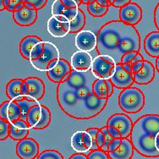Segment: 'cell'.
Listing matches in <instances>:
<instances>
[{"label": "cell", "instance_id": "cell-1", "mask_svg": "<svg viewBox=\"0 0 159 159\" xmlns=\"http://www.w3.org/2000/svg\"><path fill=\"white\" fill-rule=\"evenodd\" d=\"M141 37L135 26L121 20H111L103 25L97 34V51L99 55L110 57L116 64L126 52H139Z\"/></svg>", "mask_w": 159, "mask_h": 159}, {"label": "cell", "instance_id": "cell-2", "mask_svg": "<svg viewBox=\"0 0 159 159\" xmlns=\"http://www.w3.org/2000/svg\"><path fill=\"white\" fill-rule=\"evenodd\" d=\"M93 84L70 87L64 82L57 87V100L67 115L76 119H89L98 115L107 105V99L98 98L93 93Z\"/></svg>", "mask_w": 159, "mask_h": 159}, {"label": "cell", "instance_id": "cell-3", "mask_svg": "<svg viewBox=\"0 0 159 159\" xmlns=\"http://www.w3.org/2000/svg\"><path fill=\"white\" fill-rule=\"evenodd\" d=\"M159 133V115L146 114L133 125L130 141L138 153L147 157H157L155 140Z\"/></svg>", "mask_w": 159, "mask_h": 159}, {"label": "cell", "instance_id": "cell-4", "mask_svg": "<svg viewBox=\"0 0 159 159\" xmlns=\"http://www.w3.org/2000/svg\"><path fill=\"white\" fill-rule=\"evenodd\" d=\"M119 105L125 113H136L145 106V96L140 89L135 87L124 89L119 96Z\"/></svg>", "mask_w": 159, "mask_h": 159}, {"label": "cell", "instance_id": "cell-5", "mask_svg": "<svg viewBox=\"0 0 159 159\" xmlns=\"http://www.w3.org/2000/svg\"><path fill=\"white\" fill-rule=\"evenodd\" d=\"M45 48L43 56L35 61H31L36 70L43 72H48L55 67L59 60V50L52 43L44 42Z\"/></svg>", "mask_w": 159, "mask_h": 159}, {"label": "cell", "instance_id": "cell-6", "mask_svg": "<svg viewBox=\"0 0 159 159\" xmlns=\"http://www.w3.org/2000/svg\"><path fill=\"white\" fill-rule=\"evenodd\" d=\"M25 121L31 128L43 129L50 125L51 112L46 106L37 104L29 110Z\"/></svg>", "mask_w": 159, "mask_h": 159}, {"label": "cell", "instance_id": "cell-7", "mask_svg": "<svg viewBox=\"0 0 159 159\" xmlns=\"http://www.w3.org/2000/svg\"><path fill=\"white\" fill-rule=\"evenodd\" d=\"M116 63L113 58L105 55H98L93 59L91 70L98 79L110 80L115 72Z\"/></svg>", "mask_w": 159, "mask_h": 159}, {"label": "cell", "instance_id": "cell-8", "mask_svg": "<svg viewBox=\"0 0 159 159\" xmlns=\"http://www.w3.org/2000/svg\"><path fill=\"white\" fill-rule=\"evenodd\" d=\"M107 127H112L118 129L121 135V138H128L131 134L133 122L129 117L124 113L113 114L107 120Z\"/></svg>", "mask_w": 159, "mask_h": 159}, {"label": "cell", "instance_id": "cell-9", "mask_svg": "<svg viewBox=\"0 0 159 159\" xmlns=\"http://www.w3.org/2000/svg\"><path fill=\"white\" fill-rule=\"evenodd\" d=\"M47 28L48 33L53 37H64L70 33V24L64 16H52L48 20Z\"/></svg>", "mask_w": 159, "mask_h": 159}, {"label": "cell", "instance_id": "cell-10", "mask_svg": "<svg viewBox=\"0 0 159 159\" xmlns=\"http://www.w3.org/2000/svg\"><path fill=\"white\" fill-rule=\"evenodd\" d=\"M142 9L135 3H129L126 4L119 10V20L130 25H135L142 19Z\"/></svg>", "mask_w": 159, "mask_h": 159}, {"label": "cell", "instance_id": "cell-11", "mask_svg": "<svg viewBox=\"0 0 159 159\" xmlns=\"http://www.w3.org/2000/svg\"><path fill=\"white\" fill-rule=\"evenodd\" d=\"M16 154L20 159H35L39 155V145L32 138H25L16 145Z\"/></svg>", "mask_w": 159, "mask_h": 159}, {"label": "cell", "instance_id": "cell-12", "mask_svg": "<svg viewBox=\"0 0 159 159\" xmlns=\"http://www.w3.org/2000/svg\"><path fill=\"white\" fill-rule=\"evenodd\" d=\"M110 80L111 82L113 83V86H116L117 88L121 89L129 88L135 82L133 74L125 70L121 64H116L115 72Z\"/></svg>", "mask_w": 159, "mask_h": 159}, {"label": "cell", "instance_id": "cell-13", "mask_svg": "<svg viewBox=\"0 0 159 159\" xmlns=\"http://www.w3.org/2000/svg\"><path fill=\"white\" fill-rule=\"evenodd\" d=\"M92 137L86 130L75 132L71 137V147L78 153H85L92 150Z\"/></svg>", "mask_w": 159, "mask_h": 159}, {"label": "cell", "instance_id": "cell-14", "mask_svg": "<svg viewBox=\"0 0 159 159\" xmlns=\"http://www.w3.org/2000/svg\"><path fill=\"white\" fill-rule=\"evenodd\" d=\"M75 43L79 51L90 52L97 48V36L91 31H80L77 33Z\"/></svg>", "mask_w": 159, "mask_h": 159}, {"label": "cell", "instance_id": "cell-15", "mask_svg": "<svg viewBox=\"0 0 159 159\" xmlns=\"http://www.w3.org/2000/svg\"><path fill=\"white\" fill-rule=\"evenodd\" d=\"M92 57L88 52L77 51L71 57V68L79 72H86L91 70L92 65Z\"/></svg>", "mask_w": 159, "mask_h": 159}, {"label": "cell", "instance_id": "cell-16", "mask_svg": "<svg viewBox=\"0 0 159 159\" xmlns=\"http://www.w3.org/2000/svg\"><path fill=\"white\" fill-rule=\"evenodd\" d=\"M13 19L18 25L30 26L37 20V10L24 5L20 10L13 12Z\"/></svg>", "mask_w": 159, "mask_h": 159}, {"label": "cell", "instance_id": "cell-17", "mask_svg": "<svg viewBox=\"0 0 159 159\" xmlns=\"http://www.w3.org/2000/svg\"><path fill=\"white\" fill-rule=\"evenodd\" d=\"M20 108L16 101H5L0 105V118L10 124L20 119Z\"/></svg>", "mask_w": 159, "mask_h": 159}, {"label": "cell", "instance_id": "cell-18", "mask_svg": "<svg viewBox=\"0 0 159 159\" xmlns=\"http://www.w3.org/2000/svg\"><path fill=\"white\" fill-rule=\"evenodd\" d=\"M72 70L70 64L64 58H59L58 64L51 70L47 72V75L50 80L54 83H61L63 79Z\"/></svg>", "mask_w": 159, "mask_h": 159}, {"label": "cell", "instance_id": "cell-19", "mask_svg": "<svg viewBox=\"0 0 159 159\" xmlns=\"http://www.w3.org/2000/svg\"><path fill=\"white\" fill-rule=\"evenodd\" d=\"M25 81L26 82L29 88L28 97L26 98L37 102L41 100L46 91L45 85L43 80L37 77H28L25 79Z\"/></svg>", "mask_w": 159, "mask_h": 159}, {"label": "cell", "instance_id": "cell-20", "mask_svg": "<svg viewBox=\"0 0 159 159\" xmlns=\"http://www.w3.org/2000/svg\"><path fill=\"white\" fill-rule=\"evenodd\" d=\"M134 81L138 85H147L155 77V68L151 62L144 60L143 66L137 73L133 75Z\"/></svg>", "mask_w": 159, "mask_h": 159}, {"label": "cell", "instance_id": "cell-21", "mask_svg": "<svg viewBox=\"0 0 159 159\" xmlns=\"http://www.w3.org/2000/svg\"><path fill=\"white\" fill-rule=\"evenodd\" d=\"M30 126L25 120L18 119L10 124L9 127V137L15 141H21L27 138Z\"/></svg>", "mask_w": 159, "mask_h": 159}, {"label": "cell", "instance_id": "cell-22", "mask_svg": "<svg viewBox=\"0 0 159 159\" xmlns=\"http://www.w3.org/2000/svg\"><path fill=\"white\" fill-rule=\"evenodd\" d=\"M93 93L98 98L108 99L113 92V85L110 80L97 79L93 84Z\"/></svg>", "mask_w": 159, "mask_h": 159}, {"label": "cell", "instance_id": "cell-23", "mask_svg": "<svg viewBox=\"0 0 159 159\" xmlns=\"http://www.w3.org/2000/svg\"><path fill=\"white\" fill-rule=\"evenodd\" d=\"M134 154V147L128 138H124L119 147L114 152H107L110 159H131Z\"/></svg>", "mask_w": 159, "mask_h": 159}, {"label": "cell", "instance_id": "cell-24", "mask_svg": "<svg viewBox=\"0 0 159 159\" xmlns=\"http://www.w3.org/2000/svg\"><path fill=\"white\" fill-rule=\"evenodd\" d=\"M144 48L148 55L152 58H158L159 31H152L147 35L144 41Z\"/></svg>", "mask_w": 159, "mask_h": 159}, {"label": "cell", "instance_id": "cell-25", "mask_svg": "<svg viewBox=\"0 0 159 159\" xmlns=\"http://www.w3.org/2000/svg\"><path fill=\"white\" fill-rule=\"evenodd\" d=\"M42 42V39L37 36H26L20 41V55L25 58L30 60L31 58V53L34 47L37 45V43Z\"/></svg>", "mask_w": 159, "mask_h": 159}, {"label": "cell", "instance_id": "cell-26", "mask_svg": "<svg viewBox=\"0 0 159 159\" xmlns=\"http://www.w3.org/2000/svg\"><path fill=\"white\" fill-rule=\"evenodd\" d=\"M24 82L23 79H13L9 80L6 86V94L8 98L12 101L21 100V86Z\"/></svg>", "mask_w": 159, "mask_h": 159}, {"label": "cell", "instance_id": "cell-27", "mask_svg": "<svg viewBox=\"0 0 159 159\" xmlns=\"http://www.w3.org/2000/svg\"><path fill=\"white\" fill-rule=\"evenodd\" d=\"M70 33H78L84 28L86 25V16L81 9H79L78 14L70 22Z\"/></svg>", "mask_w": 159, "mask_h": 159}, {"label": "cell", "instance_id": "cell-28", "mask_svg": "<svg viewBox=\"0 0 159 159\" xmlns=\"http://www.w3.org/2000/svg\"><path fill=\"white\" fill-rule=\"evenodd\" d=\"M16 102H17L19 106H20V112H21L20 119H23V120H26L27 113L31 107H33V106H35V105L39 104L37 101L31 100V99H28V98H22L21 100L16 101Z\"/></svg>", "mask_w": 159, "mask_h": 159}, {"label": "cell", "instance_id": "cell-29", "mask_svg": "<svg viewBox=\"0 0 159 159\" xmlns=\"http://www.w3.org/2000/svg\"><path fill=\"white\" fill-rule=\"evenodd\" d=\"M87 10L89 14L94 17H102L108 11V7L101 6L95 1L87 4Z\"/></svg>", "mask_w": 159, "mask_h": 159}, {"label": "cell", "instance_id": "cell-30", "mask_svg": "<svg viewBox=\"0 0 159 159\" xmlns=\"http://www.w3.org/2000/svg\"><path fill=\"white\" fill-rule=\"evenodd\" d=\"M44 48H45V45H44V42L42 41L39 43H37L36 46L34 47L31 53V58H30V61H35L39 59L42 56H43V52H44Z\"/></svg>", "mask_w": 159, "mask_h": 159}, {"label": "cell", "instance_id": "cell-31", "mask_svg": "<svg viewBox=\"0 0 159 159\" xmlns=\"http://www.w3.org/2000/svg\"><path fill=\"white\" fill-rule=\"evenodd\" d=\"M37 159H64L61 153L55 150H46L40 153Z\"/></svg>", "mask_w": 159, "mask_h": 159}, {"label": "cell", "instance_id": "cell-32", "mask_svg": "<svg viewBox=\"0 0 159 159\" xmlns=\"http://www.w3.org/2000/svg\"><path fill=\"white\" fill-rule=\"evenodd\" d=\"M10 123L0 118V141H4L9 136Z\"/></svg>", "mask_w": 159, "mask_h": 159}, {"label": "cell", "instance_id": "cell-33", "mask_svg": "<svg viewBox=\"0 0 159 159\" xmlns=\"http://www.w3.org/2000/svg\"><path fill=\"white\" fill-rule=\"evenodd\" d=\"M66 8L62 3L61 0H55L52 5V15L53 16H62Z\"/></svg>", "mask_w": 159, "mask_h": 159}, {"label": "cell", "instance_id": "cell-34", "mask_svg": "<svg viewBox=\"0 0 159 159\" xmlns=\"http://www.w3.org/2000/svg\"><path fill=\"white\" fill-rule=\"evenodd\" d=\"M101 130L102 131L104 135H105V141H104L103 146L100 148V150L103 151L105 152H107V149H108V147H109V144L111 143V141H113V138L109 135L108 130H107V127H103V128H102Z\"/></svg>", "mask_w": 159, "mask_h": 159}, {"label": "cell", "instance_id": "cell-35", "mask_svg": "<svg viewBox=\"0 0 159 159\" xmlns=\"http://www.w3.org/2000/svg\"><path fill=\"white\" fill-rule=\"evenodd\" d=\"M100 130V129L98 128H89L86 129V131L88 132L91 137H92V150H98L99 147H98V144H97V135L98 133Z\"/></svg>", "mask_w": 159, "mask_h": 159}, {"label": "cell", "instance_id": "cell-36", "mask_svg": "<svg viewBox=\"0 0 159 159\" xmlns=\"http://www.w3.org/2000/svg\"><path fill=\"white\" fill-rule=\"evenodd\" d=\"M87 157H88V159H109L107 152H105L100 149L92 151V152L89 153Z\"/></svg>", "mask_w": 159, "mask_h": 159}, {"label": "cell", "instance_id": "cell-37", "mask_svg": "<svg viewBox=\"0 0 159 159\" xmlns=\"http://www.w3.org/2000/svg\"><path fill=\"white\" fill-rule=\"evenodd\" d=\"M48 0H24V3H27L31 4L34 7V9L37 10L43 9L46 5Z\"/></svg>", "mask_w": 159, "mask_h": 159}, {"label": "cell", "instance_id": "cell-38", "mask_svg": "<svg viewBox=\"0 0 159 159\" xmlns=\"http://www.w3.org/2000/svg\"><path fill=\"white\" fill-rule=\"evenodd\" d=\"M78 11H79V8H71V9H66L64 10V12L63 13L62 16H65L69 21L70 22L72 20H73L76 15L78 14Z\"/></svg>", "mask_w": 159, "mask_h": 159}, {"label": "cell", "instance_id": "cell-39", "mask_svg": "<svg viewBox=\"0 0 159 159\" xmlns=\"http://www.w3.org/2000/svg\"><path fill=\"white\" fill-rule=\"evenodd\" d=\"M139 52H126L125 55L123 56L122 59H121V64H129L130 62L133 60V58H135L136 54H137Z\"/></svg>", "mask_w": 159, "mask_h": 159}, {"label": "cell", "instance_id": "cell-40", "mask_svg": "<svg viewBox=\"0 0 159 159\" xmlns=\"http://www.w3.org/2000/svg\"><path fill=\"white\" fill-rule=\"evenodd\" d=\"M121 141H122V139H113V141H111V143L109 144V147H108V149H107V152H111L116 151L119 147V146H120Z\"/></svg>", "mask_w": 159, "mask_h": 159}, {"label": "cell", "instance_id": "cell-41", "mask_svg": "<svg viewBox=\"0 0 159 159\" xmlns=\"http://www.w3.org/2000/svg\"><path fill=\"white\" fill-rule=\"evenodd\" d=\"M23 3H24V0H9V4L6 9L10 12H14L16 10V7Z\"/></svg>", "mask_w": 159, "mask_h": 159}, {"label": "cell", "instance_id": "cell-42", "mask_svg": "<svg viewBox=\"0 0 159 159\" xmlns=\"http://www.w3.org/2000/svg\"><path fill=\"white\" fill-rule=\"evenodd\" d=\"M104 141H105V135H104L102 131L100 129L99 132L98 133V135H97V144H98L99 149L103 146Z\"/></svg>", "mask_w": 159, "mask_h": 159}, {"label": "cell", "instance_id": "cell-43", "mask_svg": "<svg viewBox=\"0 0 159 159\" xmlns=\"http://www.w3.org/2000/svg\"><path fill=\"white\" fill-rule=\"evenodd\" d=\"M107 130H108V133L109 135L113 138V139H122L121 138V135L118 129H116L115 128H112V127H107Z\"/></svg>", "mask_w": 159, "mask_h": 159}, {"label": "cell", "instance_id": "cell-44", "mask_svg": "<svg viewBox=\"0 0 159 159\" xmlns=\"http://www.w3.org/2000/svg\"><path fill=\"white\" fill-rule=\"evenodd\" d=\"M62 3L66 9H71V8H79V5L77 4L74 0H61Z\"/></svg>", "mask_w": 159, "mask_h": 159}, {"label": "cell", "instance_id": "cell-45", "mask_svg": "<svg viewBox=\"0 0 159 159\" xmlns=\"http://www.w3.org/2000/svg\"><path fill=\"white\" fill-rule=\"evenodd\" d=\"M154 23L159 31V3L157 4L156 8L154 9Z\"/></svg>", "mask_w": 159, "mask_h": 159}, {"label": "cell", "instance_id": "cell-46", "mask_svg": "<svg viewBox=\"0 0 159 159\" xmlns=\"http://www.w3.org/2000/svg\"><path fill=\"white\" fill-rule=\"evenodd\" d=\"M144 64V60H141V61H139L137 63H135V64H132V74L134 75V74L137 73L138 71L141 70L142 66H143Z\"/></svg>", "mask_w": 159, "mask_h": 159}, {"label": "cell", "instance_id": "cell-47", "mask_svg": "<svg viewBox=\"0 0 159 159\" xmlns=\"http://www.w3.org/2000/svg\"><path fill=\"white\" fill-rule=\"evenodd\" d=\"M129 3H131V0H115L113 6L116 8H122Z\"/></svg>", "mask_w": 159, "mask_h": 159}, {"label": "cell", "instance_id": "cell-48", "mask_svg": "<svg viewBox=\"0 0 159 159\" xmlns=\"http://www.w3.org/2000/svg\"><path fill=\"white\" fill-rule=\"evenodd\" d=\"M28 92H29V88H28L27 84H26V82L25 81V80H24V82H23V84H22V86H21L22 97H23V98H27Z\"/></svg>", "mask_w": 159, "mask_h": 159}, {"label": "cell", "instance_id": "cell-49", "mask_svg": "<svg viewBox=\"0 0 159 159\" xmlns=\"http://www.w3.org/2000/svg\"><path fill=\"white\" fill-rule=\"evenodd\" d=\"M141 60H144L143 56L141 55L140 52H138L135 58H133V60H132V61L129 63V64H130V65H132V64H135V63H137V62H139V61H141Z\"/></svg>", "mask_w": 159, "mask_h": 159}, {"label": "cell", "instance_id": "cell-50", "mask_svg": "<svg viewBox=\"0 0 159 159\" xmlns=\"http://www.w3.org/2000/svg\"><path fill=\"white\" fill-rule=\"evenodd\" d=\"M69 159H88V157L82 153H76V154L72 155Z\"/></svg>", "mask_w": 159, "mask_h": 159}, {"label": "cell", "instance_id": "cell-51", "mask_svg": "<svg viewBox=\"0 0 159 159\" xmlns=\"http://www.w3.org/2000/svg\"><path fill=\"white\" fill-rule=\"evenodd\" d=\"M96 2H97L99 5H101V6L103 7H108L110 5L107 0H96Z\"/></svg>", "mask_w": 159, "mask_h": 159}, {"label": "cell", "instance_id": "cell-52", "mask_svg": "<svg viewBox=\"0 0 159 159\" xmlns=\"http://www.w3.org/2000/svg\"><path fill=\"white\" fill-rule=\"evenodd\" d=\"M123 68H124V70L126 71H128V72H130L132 73V66L129 64H122Z\"/></svg>", "mask_w": 159, "mask_h": 159}, {"label": "cell", "instance_id": "cell-53", "mask_svg": "<svg viewBox=\"0 0 159 159\" xmlns=\"http://www.w3.org/2000/svg\"><path fill=\"white\" fill-rule=\"evenodd\" d=\"M155 146H156L157 150L159 152V133L157 134L156 137V140H155Z\"/></svg>", "mask_w": 159, "mask_h": 159}, {"label": "cell", "instance_id": "cell-54", "mask_svg": "<svg viewBox=\"0 0 159 159\" xmlns=\"http://www.w3.org/2000/svg\"><path fill=\"white\" fill-rule=\"evenodd\" d=\"M5 9L4 7V4H3V0H0V11H3Z\"/></svg>", "mask_w": 159, "mask_h": 159}, {"label": "cell", "instance_id": "cell-55", "mask_svg": "<svg viewBox=\"0 0 159 159\" xmlns=\"http://www.w3.org/2000/svg\"><path fill=\"white\" fill-rule=\"evenodd\" d=\"M96 0H82V4H88L90 3H93Z\"/></svg>", "mask_w": 159, "mask_h": 159}, {"label": "cell", "instance_id": "cell-56", "mask_svg": "<svg viewBox=\"0 0 159 159\" xmlns=\"http://www.w3.org/2000/svg\"><path fill=\"white\" fill-rule=\"evenodd\" d=\"M3 4H4V7H5V9L8 8L9 4V0H3Z\"/></svg>", "mask_w": 159, "mask_h": 159}, {"label": "cell", "instance_id": "cell-57", "mask_svg": "<svg viewBox=\"0 0 159 159\" xmlns=\"http://www.w3.org/2000/svg\"><path fill=\"white\" fill-rule=\"evenodd\" d=\"M156 67H157V70L158 71V73H159V57H158V58H157Z\"/></svg>", "mask_w": 159, "mask_h": 159}, {"label": "cell", "instance_id": "cell-58", "mask_svg": "<svg viewBox=\"0 0 159 159\" xmlns=\"http://www.w3.org/2000/svg\"><path fill=\"white\" fill-rule=\"evenodd\" d=\"M25 5L26 7H28V8H30V9H34V7L31 5V4H30V3H25Z\"/></svg>", "mask_w": 159, "mask_h": 159}, {"label": "cell", "instance_id": "cell-59", "mask_svg": "<svg viewBox=\"0 0 159 159\" xmlns=\"http://www.w3.org/2000/svg\"><path fill=\"white\" fill-rule=\"evenodd\" d=\"M107 1H108V3H109L110 5H113V3L115 2V0H107Z\"/></svg>", "mask_w": 159, "mask_h": 159}, {"label": "cell", "instance_id": "cell-60", "mask_svg": "<svg viewBox=\"0 0 159 159\" xmlns=\"http://www.w3.org/2000/svg\"><path fill=\"white\" fill-rule=\"evenodd\" d=\"M74 1H75V3H76L77 4H78V5H80V4H81V3L80 2V0H74Z\"/></svg>", "mask_w": 159, "mask_h": 159}]
</instances>
